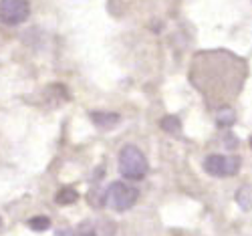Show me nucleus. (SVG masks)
Instances as JSON below:
<instances>
[{
	"label": "nucleus",
	"instance_id": "nucleus-6",
	"mask_svg": "<svg viewBox=\"0 0 252 236\" xmlns=\"http://www.w3.org/2000/svg\"><path fill=\"white\" fill-rule=\"evenodd\" d=\"M236 204L248 212L252 208V186H242L238 192H236Z\"/></svg>",
	"mask_w": 252,
	"mask_h": 236
},
{
	"label": "nucleus",
	"instance_id": "nucleus-10",
	"mask_svg": "<svg viewBox=\"0 0 252 236\" xmlns=\"http://www.w3.org/2000/svg\"><path fill=\"white\" fill-rule=\"evenodd\" d=\"M234 119H236V115H234V111H232V109H222V111L218 113V123H220L222 127L232 125V123H234Z\"/></svg>",
	"mask_w": 252,
	"mask_h": 236
},
{
	"label": "nucleus",
	"instance_id": "nucleus-5",
	"mask_svg": "<svg viewBox=\"0 0 252 236\" xmlns=\"http://www.w3.org/2000/svg\"><path fill=\"white\" fill-rule=\"evenodd\" d=\"M91 121L99 127L101 132H107V130H113V127L121 121V117L117 113H107V111H91L89 113Z\"/></svg>",
	"mask_w": 252,
	"mask_h": 236
},
{
	"label": "nucleus",
	"instance_id": "nucleus-8",
	"mask_svg": "<svg viewBox=\"0 0 252 236\" xmlns=\"http://www.w3.org/2000/svg\"><path fill=\"white\" fill-rule=\"evenodd\" d=\"M161 130H163L165 134L180 135V132H182V123H180V119L174 117V115H165V117L161 119Z\"/></svg>",
	"mask_w": 252,
	"mask_h": 236
},
{
	"label": "nucleus",
	"instance_id": "nucleus-7",
	"mask_svg": "<svg viewBox=\"0 0 252 236\" xmlns=\"http://www.w3.org/2000/svg\"><path fill=\"white\" fill-rule=\"evenodd\" d=\"M77 200H79V194H77V190H73V188H63V190L57 192V196H55V202L61 204V206H69V204H73Z\"/></svg>",
	"mask_w": 252,
	"mask_h": 236
},
{
	"label": "nucleus",
	"instance_id": "nucleus-4",
	"mask_svg": "<svg viewBox=\"0 0 252 236\" xmlns=\"http://www.w3.org/2000/svg\"><path fill=\"white\" fill-rule=\"evenodd\" d=\"M29 14H31V6L27 0H0V23L16 27L25 23Z\"/></svg>",
	"mask_w": 252,
	"mask_h": 236
},
{
	"label": "nucleus",
	"instance_id": "nucleus-3",
	"mask_svg": "<svg viewBox=\"0 0 252 236\" xmlns=\"http://www.w3.org/2000/svg\"><path fill=\"white\" fill-rule=\"evenodd\" d=\"M240 169V160L232 156H222V154H212L204 160V171L214 178H228L236 176Z\"/></svg>",
	"mask_w": 252,
	"mask_h": 236
},
{
	"label": "nucleus",
	"instance_id": "nucleus-9",
	"mask_svg": "<svg viewBox=\"0 0 252 236\" xmlns=\"http://www.w3.org/2000/svg\"><path fill=\"white\" fill-rule=\"evenodd\" d=\"M27 224L34 232H43V230H49L51 228V218L49 216H32Z\"/></svg>",
	"mask_w": 252,
	"mask_h": 236
},
{
	"label": "nucleus",
	"instance_id": "nucleus-13",
	"mask_svg": "<svg viewBox=\"0 0 252 236\" xmlns=\"http://www.w3.org/2000/svg\"><path fill=\"white\" fill-rule=\"evenodd\" d=\"M0 228H2V218H0Z\"/></svg>",
	"mask_w": 252,
	"mask_h": 236
},
{
	"label": "nucleus",
	"instance_id": "nucleus-2",
	"mask_svg": "<svg viewBox=\"0 0 252 236\" xmlns=\"http://www.w3.org/2000/svg\"><path fill=\"white\" fill-rule=\"evenodd\" d=\"M137 196H139V192L133 186L125 182H113L107 190V194H105V202L115 212H125L133 208V204L137 202Z\"/></svg>",
	"mask_w": 252,
	"mask_h": 236
},
{
	"label": "nucleus",
	"instance_id": "nucleus-12",
	"mask_svg": "<svg viewBox=\"0 0 252 236\" xmlns=\"http://www.w3.org/2000/svg\"><path fill=\"white\" fill-rule=\"evenodd\" d=\"M55 236H73V232L71 230H59Z\"/></svg>",
	"mask_w": 252,
	"mask_h": 236
},
{
	"label": "nucleus",
	"instance_id": "nucleus-11",
	"mask_svg": "<svg viewBox=\"0 0 252 236\" xmlns=\"http://www.w3.org/2000/svg\"><path fill=\"white\" fill-rule=\"evenodd\" d=\"M77 234H79V236H95V228H93V224H89V222H83Z\"/></svg>",
	"mask_w": 252,
	"mask_h": 236
},
{
	"label": "nucleus",
	"instance_id": "nucleus-1",
	"mask_svg": "<svg viewBox=\"0 0 252 236\" xmlns=\"http://www.w3.org/2000/svg\"><path fill=\"white\" fill-rule=\"evenodd\" d=\"M117 164H119V174L125 180H141L148 174V160L141 154V149L135 145L121 147Z\"/></svg>",
	"mask_w": 252,
	"mask_h": 236
}]
</instances>
